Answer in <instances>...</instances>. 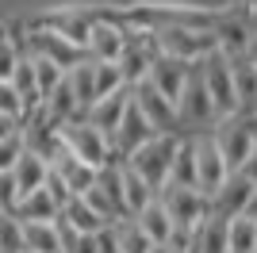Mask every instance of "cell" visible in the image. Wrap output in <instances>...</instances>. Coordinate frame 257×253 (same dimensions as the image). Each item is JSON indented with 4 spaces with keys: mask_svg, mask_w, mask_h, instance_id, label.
<instances>
[{
    "mask_svg": "<svg viewBox=\"0 0 257 253\" xmlns=\"http://www.w3.org/2000/svg\"><path fill=\"white\" fill-rule=\"evenodd\" d=\"M127 35H131V23L123 16L96 12L92 31H88V58H96V62H119V54L127 46Z\"/></svg>",
    "mask_w": 257,
    "mask_h": 253,
    "instance_id": "8fae6325",
    "label": "cell"
},
{
    "mask_svg": "<svg viewBox=\"0 0 257 253\" xmlns=\"http://www.w3.org/2000/svg\"><path fill=\"white\" fill-rule=\"evenodd\" d=\"M31 62H35V81H39V96H50L58 84H62V77H65V65H58V62H50V58H39V54H31Z\"/></svg>",
    "mask_w": 257,
    "mask_h": 253,
    "instance_id": "e575fe53",
    "label": "cell"
},
{
    "mask_svg": "<svg viewBox=\"0 0 257 253\" xmlns=\"http://www.w3.org/2000/svg\"><path fill=\"white\" fill-rule=\"evenodd\" d=\"M253 188H257L253 180H249L242 169H234V173H230V177L211 192V211H219L223 219L246 215V203H249V196H253Z\"/></svg>",
    "mask_w": 257,
    "mask_h": 253,
    "instance_id": "7c38bea8",
    "label": "cell"
},
{
    "mask_svg": "<svg viewBox=\"0 0 257 253\" xmlns=\"http://www.w3.org/2000/svg\"><path fill=\"white\" fill-rule=\"evenodd\" d=\"M226 249L230 253H257V219L234 215L226 226Z\"/></svg>",
    "mask_w": 257,
    "mask_h": 253,
    "instance_id": "f1b7e54d",
    "label": "cell"
},
{
    "mask_svg": "<svg viewBox=\"0 0 257 253\" xmlns=\"http://www.w3.org/2000/svg\"><path fill=\"white\" fill-rule=\"evenodd\" d=\"M135 219L142 222V230L150 234L154 242H169V238H173V230H177V226H173V219H169V211L161 207V200H154L150 207H142L139 215H135Z\"/></svg>",
    "mask_w": 257,
    "mask_h": 253,
    "instance_id": "f546056e",
    "label": "cell"
},
{
    "mask_svg": "<svg viewBox=\"0 0 257 253\" xmlns=\"http://www.w3.org/2000/svg\"><path fill=\"white\" fill-rule=\"evenodd\" d=\"M173 184H196V142H192V131L181 138L177 146V158H173Z\"/></svg>",
    "mask_w": 257,
    "mask_h": 253,
    "instance_id": "1f68e13d",
    "label": "cell"
},
{
    "mask_svg": "<svg viewBox=\"0 0 257 253\" xmlns=\"http://www.w3.org/2000/svg\"><path fill=\"white\" fill-rule=\"evenodd\" d=\"M111 234H115V245L119 253H146L154 245V238L142 230V222L135 215H123V219L111 222Z\"/></svg>",
    "mask_w": 257,
    "mask_h": 253,
    "instance_id": "d4e9b609",
    "label": "cell"
},
{
    "mask_svg": "<svg viewBox=\"0 0 257 253\" xmlns=\"http://www.w3.org/2000/svg\"><path fill=\"white\" fill-rule=\"evenodd\" d=\"M230 65H234V92H238V111L253 115V111H257V65L249 62L246 54L230 58Z\"/></svg>",
    "mask_w": 257,
    "mask_h": 253,
    "instance_id": "7402d4cb",
    "label": "cell"
},
{
    "mask_svg": "<svg viewBox=\"0 0 257 253\" xmlns=\"http://www.w3.org/2000/svg\"><path fill=\"white\" fill-rule=\"evenodd\" d=\"M200 69H204V81L215 96V107H219V119L234 115L238 111V92H234V65H230V54H223L219 46L200 58Z\"/></svg>",
    "mask_w": 257,
    "mask_h": 253,
    "instance_id": "52a82bcc",
    "label": "cell"
},
{
    "mask_svg": "<svg viewBox=\"0 0 257 253\" xmlns=\"http://www.w3.org/2000/svg\"><path fill=\"white\" fill-rule=\"evenodd\" d=\"M23 219L16 211H0V253H23Z\"/></svg>",
    "mask_w": 257,
    "mask_h": 253,
    "instance_id": "836d02e7",
    "label": "cell"
},
{
    "mask_svg": "<svg viewBox=\"0 0 257 253\" xmlns=\"http://www.w3.org/2000/svg\"><path fill=\"white\" fill-rule=\"evenodd\" d=\"M50 158H43V154H35V150L23 146V154L16 158V165H12V173H16V184H20V200L27 196V192L43 188L46 177H50Z\"/></svg>",
    "mask_w": 257,
    "mask_h": 253,
    "instance_id": "ac0fdd59",
    "label": "cell"
},
{
    "mask_svg": "<svg viewBox=\"0 0 257 253\" xmlns=\"http://www.w3.org/2000/svg\"><path fill=\"white\" fill-rule=\"evenodd\" d=\"M192 142H196V188L211 196L234 169L226 165L223 146H219V138H215L211 126H207V131H192Z\"/></svg>",
    "mask_w": 257,
    "mask_h": 253,
    "instance_id": "ba28073f",
    "label": "cell"
},
{
    "mask_svg": "<svg viewBox=\"0 0 257 253\" xmlns=\"http://www.w3.org/2000/svg\"><path fill=\"white\" fill-rule=\"evenodd\" d=\"M146 253H177V249H173L169 242H154V245H150V249H146Z\"/></svg>",
    "mask_w": 257,
    "mask_h": 253,
    "instance_id": "7bdbcfd3",
    "label": "cell"
},
{
    "mask_svg": "<svg viewBox=\"0 0 257 253\" xmlns=\"http://www.w3.org/2000/svg\"><path fill=\"white\" fill-rule=\"evenodd\" d=\"M16 215L20 219H58L62 215V203L50 196V188H35V192H27L20 203H16Z\"/></svg>",
    "mask_w": 257,
    "mask_h": 253,
    "instance_id": "4316f807",
    "label": "cell"
},
{
    "mask_svg": "<svg viewBox=\"0 0 257 253\" xmlns=\"http://www.w3.org/2000/svg\"><path fill=\"white\" fill-rule=\"evenodd\" d=\"M123 200H127V215H139L142 207H150L158 200V188L142 177L139 169H131L127 161H123Z\"/></svg>",
    "mask_w": 257,
    "mask_h": 253,
    "instance_id": "cb8c5ba5",
    "label": "cell"
},
{
    "mask_svg": "<svg viewBox=\"0 0 257 253\" xmlns=\"http://www.w3.org/2000/svg\"><path fill=\"white\" fill-rule=\"evenodd\" d=\"M12 84L20 88V96H23V104H27V111L43 104V96H39V81H35V62H31V54H23V58H20L16 73H12Z\"/></svg>",
    "mask_w": 257,
    "mask_h": 253,
    "instance_id": "4dcf8cb0",
    "label": "cell"
},
{
    "mask_svg": "<svg viewBox=\"0 0 257 253\" xmlns=\"http://www.w3.org/2000/svg\"><path fill=\"white\" fill-rule=\"evenodd\" d=\"M23 253H35V249H23Z\"/></svg>",
    "mask_w": 257,
    "mask_h": 253,
    "instance_id": "c3c4849f",
    "label": "cell"
},
{
    "mask_svg": "<svg viewBox=\"0 0 257 253\" xmlns=\"http://www.w3.org/2000/svg\"><path fill=\"white\" fill-rule=\"evenodd\" d=\"M23 245L35 253H62L58 219H23Z\"/></svg>",
    "mask_w": 257,
    "mask_h": 253,
    "instance_id": "44dd1931",
    "label": "cell"
},
{
    "mask_svg": "<svg viewBox=\"0 0 257 253\" xmlns=\"http://www.w3.org/2000/svg\"><path fill=\"white\" fill-rule=\"evenodd\" d=\"M43 111H46V115H50L58 126L69 123V119H77V115H85V107H81V100H77L69 77H62V84H58V88H54V92L43 100Z\"/></svg>",
    "mask_w": 257,
    "mask_h": 253,
    "instance_id": "603a6c76",
    "label": "cell"
},
{
    "mask_svg": "<svg viewBox=\"0 0 257 253\" xmlns=\"http://www.w3.org/2000/svg\"><path fill=\"white\" fill-rule=\"evenodd\" d=\"M23 50L27 54H39V58H50V62H58V65H65V69H73L77 62H85L88 58V50L85 46H77L73 39H65V35H58L54 27H46V23H27L23 27Z\"/></svg>",
    "mask_w": 257,
    "mask_h": 253,
    "instance_id": "5b68a950",
    "label": "cell"
},
{
    "mask_svg": "<svg viewBox=\"0 0 257 253\" xmlns=\"http://www.w3.org/2000/svg\"><path fill=\"white\" fill-rule=\"evenodd\" d=\"M246 8H257V0H246Z\"/></svg>",
    "mask_w": 257,
    "mask_h": 253,
    "instance_id": "bcb514c9",
    "label": "cell"
},
{
    "mask_svg": "<svg viewBox=\"0 0 257 253\" xmlns=\"http://www.w3.org/2000/svg\"><path fill=\"white\" fill-rule=\"evenodd\" d=\"M154 135H161V131H154V123L142 115V107L135 104V96H131V107H127V115H123V123H119V131H115V158H131V154H135L142 142H150Z\"/></svg>",
    "mask_w": 257,
    "mask_h": 253,
    "instance_id": "5bb4252c",
    "label": "cell"
},
{
    "mask_svg": "<svg viewBox=\"0 0 257 253\" xmlns=\"http://www.w3.org/2000/svg\"><path fill=\"white\" fill-rule=\"evenodd\" d=\"M246 58H249V62L257 65V35H253V39H249V46H246Z\"/></svg>",
    "mask_w": 257,
    "mask_h": 253,
    "instance_id": "f6af8a7d",
    "label": "cell"
},
{
    "mask_svg": "<svg viewBox=\"0 0 257 253\" xmlns=\"http://www.w3.org/2000/svg\"><path fill=\"white\" fill-rule=\"evenodd\" d=\"M50 165H54V173H58V177L69 184V192H73V196H85V192L96 184V173H100L96 165H88L85 158H77L73 150H62V154H58Z\"/></svg>",
    "mask_w": 257,
    "mask_h": 253,
    "instance_id": "e0dca14e",
    "label": "cell"
},
{
    "mask_svg": "<svg viewBox=\"0 0 257 253\" xmlns=\"http://www.w3.org/2000/svg\"><path fill=\"white\" fill-rule=\"evenodd\" d=\"M23 54H27L23 50V39L12 35L8 27H0V81H12V73H16Z\"/></svg>",
    "mask_w": 257,
    "mask_h": 253,
    "instance_id": "d6a6232c",
    "label": "cell"
},
{
    "mask_svg": "<svg viewBox=\"0 0 257 253\" xmlns=\"http://www.w3.org/2000/svg\"><path fill=\"white\" fill-rule=\"evenodd\" d=\"M150 31H154V39H158V50L177 54L184 62H200V58L215 46V31H204V27L165 23V27H150Z\"/></svg>",
    "mask_w": 257,
    "mask_h": 253,
    "instance_id": "9c48e42d",
    "label": "cell"
},
{
    "mask_svg": "<svg viewBox=\"0 0 257 253\" xmlns=\"http://www.w3.org/2000/svg\"><path fill=\"white\" fill-rule=\"evenodd\" d=\"M181 138L184 135H154L150 142H142L131 158H123L131 169H139L142 177L150 180L154 188H165L173 177V158H177V146H181Z\"/></svg>",
    "mask_w": 257,
    "mask_h": 253,
    "instance_id": "6da1fadb",
    "label": "cell"
},
{
    "mask_svg": "<svg viewBox=\"0 0 257 253\" xmlns=\"http://www.w3.org/2000/svg\"><path fill=\"white\" fill-rule=\"evenodd\" d=\"M242 173H246V177H249V180H253V184H257V146H253V154H249V158H246V165H242Z\"/></svg>",
    "mask_w": 257,
    "mask_h": 253,
    "instance_id": "60d3db41",
    "label": "cell"
},
{
    "mask_svg": "<svg viewBox=\"0 0 257 253\" xmlns=\"http://www.w3.org/2000/svg\"><path fill=\"white\" fill-rule=\"evenodd\" d=\"M177 111H181L184 131H207V126L219 123V107H215V96L204 81V69L200 62H192V73L184 81V92L177 100Z\"/></svg>",
    "mask_w": 257,
    "mask_h": 253,
    "instance_id": "3957f363",
    "label": "cell"
},
{
    "mask_svg": "<svg viewBox=\"0 0 257 253\" xmlns=\"http://www.w3.org/2000/svg\"><path fill=\"white\" fill-rule=\"evenodd\" d=\"M226 226H230V219H223L219 211H211L192 230V253H230L226 249Z\"/></svg>",
    "mask_w": 257,
    "mask_h": 253,
    "instance_id": "ffe728a7",
    "label": "cell"
},
{
    "mask_svg": "<svg viewBox=\"0 0 257 253\" xmlns=\"http://www.w3.org/2000/svg\"><path fill=\"white\" fill-rule=\"evenodd\" d=\"M249 39H253V35H249L242 12H219V20H215V46H219V50L238 58V54H246Z\"/></svg>",
    "mask_w": 257,
    "mask_h": 253,
    "instance_id": "2e32d148",
    "label": "cell"
},
{
    "mask_svg": "<svg viewBox=\"0 0 257 253\" xmlns=\"http://www.w3.org/2000/svg\"><path fill=\"white\" fill-rule=\"evenodd\" d=\"M135 104H139L142 115L154 123V131H161V135H188L184 123H181V111H177V100H169L154 81L135 84Z\"/></svg>",
    "mask_w": 257,
    "mask_h": 253,
    "instance_id": "30bf717a",
    "label": "cell"
},
{
    "mask_svg": "<svg viewBox=\"0 0 257 253\" xmlns=\"http://www.w3.org/2000/svg\"><path fill=\"white\" fill-rule=\"evenodd\" d=\"M188 73H192V62H184V58H177V54L158 50V54H154V62H150V73H146V81H154L161 92L169 96V100H181Z\"/></svg>",
    "mask_w": 257,
    "mask_h": 253,
    "instance_id": "4fadbf2b",
    "label": "cell"
},
{
    "mask_svg": "<svg viewBox=\"0 0 257 253\" xmlns=\"http://www.w3.org/2000/svg\"><path fill=\"white\" fill-rule=\"evenodd\" d=\"M23 131V119L8 115V111H0V138H16Z\"/></svg>",
    "mask_w": 257,
    "mask_h": 253,
    "instance_id": "ab89813d",
    "label": "cell"
},
{
    "mask_svg": "<svg viewBox=\"0 0 257 253\" xmlns=\"http://www.w3.org/2000/svg\"><path fill=\"white\" fill-rule=\"evenodd\" d=\"M92 62H96V58H92ZM119 88H127V77H123L119 62H96V100L119 92Z\"/></svg>",
    "mask_w": 257,
    "mask_h": 253,
    "instance_id": "d590c367",
    "label": "cell"
},
{
    "mask_svg": "<svg viewBox=\"0 0 257 253\" xmlns=\"http://www.w3.org/2000/svg\"><path fill=\"white\" fill-rule=\"evenodd\" d=\"M161 207L169 211V219L177 230H196L200 222L211 215V196L207 192H200L196 184H165V188L158 192Z\"/></svg>",
    "mask_w": 257,
    "mask_h": 253,
    "instance_id": "7a4b0ae2",
    "label": "cell"
},
{
    "mask_svg": "<svg viewBox=\"0 0 257 253\" xmlns=\"http://www.w3.org/2000/svg\"><path fill=\"white\" fill-rule=\"evenodd\" d=\"M16 203H20L16 173H12V169H0V211H16Z\"/></svg>",
    "mask_w": 257,
    "mask_h": 253,
    "instance_id": "74e56055",
    "label": "cell"
},
{
    "mask_svg": "<svg viewBox=\"0 0 257 253\" xmlns=\"http://www.w3.org/2000/svg\"><path fill=\"white\" fill-rule=\"evenodd\" d=\"M92 20H96V12H50V16H43L39 23L54 27L58 35L73 39L77 46H85V50H88V31H92Z\"/></svg>",
    "mask_w": 257,
    "mask_h": 253,
    "instance_id": "d6986e66",
    "label": "cell"
},
{
    "mask_svg": "<svg viewBox=\"0 0 257 253\" xmlns=\"http://www.w3.org/2000/svg\"><path fill=\"white\" fill-rule=\"evenodd\" d=\"M65 77H69V84H73L77 100H81V107H92L96 104V62L92 58H85V62H77L73 69H65Z\"/></svg>",
    "mask_w": 257,
    "mask_h": 253,
    "instance_id": "83f0119b",
    "label": "cell"
},
{
    "mask_svg": "<svg viewBox=\"0 0 257 253\" xmlns=\"http://www.w3.org/2000/svg\"><path fill=\"white\" fill-rule=\"evenodd\" d=\"M211 131H215V138H219V146H223L226 165H230V169L246 165V158L253 154V146H257V123H253V115H246V111L223 115Z\"/></svg>",
    "mask_w": 257,
    "mask_h": 253,
    "instance_id": "8992f818",
    "label": "cell"
},
{
    "mask_svg": "<svg viewBox=\"0 0 257 253\" xmlns=\"http://www.w3.org/2000/svg\"><path fill=\"white\" fill-rule=\"evenodd\" d=\"M246 215H249V219H257V188H253V196H249V203H246Z\"/></svg>",
    "mask_w": 257,
    "mask_h": 253,
    "instance_id": "ee69618b",
    "label": "cell"
},
{
    "mask_svg": "<svg viewBox=\"0 0 257 253\" xmlns=\"http://www.w3.org/2000/svg\"><path fill=\"white\" fill-rule=\"evenodd\" d=\"M131 96H135V84H127V88H119V92H111V96H100L96 104L85 111L111 142H115V131H119V123H123V115H127V107H131Z\"/></svg>",
    "mask_w": 257,
    "mask_h": 253,
    "instance_id": "9a60e30c",
    "label": "cell"
},
{
    "mask_svg": "<svg viewBox=\"0 0 257 253\" xmlns=\"http://www.w3.org/2000/svg\"><path fill=\"white\" fill-rule=\"evenodd\" d=\"M0 111H8V115H16V119L27 115V104H23L20 88H16L12 81H0Z\"/></svg>",
    "mask_w": 257,
    "mask_h": 253,
    "instance_id": "8d00e7d4",
    "label": "cell"
},
{
    "mask_svg": "<svg viewBox=\"0 0 257 253\" xmlns=\"http://www.w3.org/2000/svg\"><path fill=\"white\" fill-rule=\"evenodd\" d=\"M242 16H246V27H249V35H257V8H242Z\"/></svg>",
    "mask_w": 257,
    "mask_h": 253,
    "instance_id": "b9f144b4",
    "label": "cell"
},
{
    "mask_svg": "<svg viewBox=\"0 0 257 253\" xmlns=\"http://www.w3.org/2000/svg\"><path fill=\"white\" fill-rule=\"evenodd\" d=\"M62 142H65V150H73L77 158H85L88 165H96V169L107 165V161H115V142L88 115H77L69 123H62Z\"/></svg>",
    "mask_w": 257,
    "mask_h": 253,
    "instance_id": "277c9868",
    "label": "cell"
},
{
    "mask_svg": "<svg viewBox=\"0 0 257 253\" xmlns=\"http://www.w3.org/2000/svg\"><path fill=\"white\" fill-rule=\"evenodd\" d=\"M20 154H23V135H16V138H0V169H12Z\"/></svg>",
    "mask_w": 257,
    "mask_h": 253,
    "instance_id": "f35d334b",
    "label": "cell"
},
{
    "mask_svg": "<svg viewBox=\"0 0 257 253\" xmlns=\"http://www.w3.org/2000/svg\"><path fill=\"white\" fill-rule=\"evenodd\" d=\"M253 123H257V111H253Z\"/></svg>",
    "mask_w": 257,
    "mask_h": 253,
    "instance_id": "7dc6e473",
    "label": "cell"
},
{
    "mask_svg": "<svg viewBox=\"0 0 257 253\" xmlns=\"http://www.w3.org/2000/svg\"><path fill=\"white\" fill-rule=\"evenodd\" d=\"M62 219L73 222L77 230H85V234H100L104 226H111V222H107L104 215H100V211L85 200V196H73V200L65 203V207H62Z\"/></svg>",
    "mask_w": 257,
    "mask_h": 253,
    "instance_id": "484cf974",
    "label": "cell"
}]
</instances>
